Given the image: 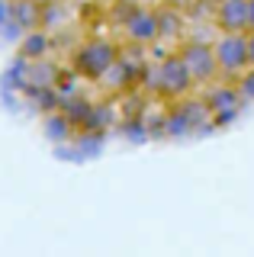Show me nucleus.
Segmentation results:
<instances>
[{
  "instance_id": "obj_1",
  "label": "nucleus",
  "mask_w": 254,
  "mask_h": 257,
  "mask_svg": "<svg viewBox=\"0 0 254 257\" xmlns=\"http://www.w3.org/2000/svg\"><path fill=\"white\" fill-rule=\"evenodd\" d=\"M145 80H148V87H152V90L171 96V100H180V96H187L196 87L193 77H190V71H187V64H184V58H180L177 52H171L168 58L158 61V68L148 71Z\"/></svg>"
},
{
  "instance_id": "obj_2",
  "label": "nucleus",
  "mask_w": 254,
  "mask_h": 257,
  "mask_svg": "<svg viewBox=\"0 0 254 257\" xmlns=\"http://www.w3.org/2000/svg\"><path fill=\"white\" fill-rule=\"evenodd\" d=\"M219 61V74L225 77H241L251 68L248 61V32H219L216 42H212Z\"/></svg>"
},
{
  "instance_id": "obj_3",
  "label": "nucleus",
  "mask_w": 254,
  "mask_h": 257,
  "mask_svg": "<svg viewBox=\"0 0 254 257\" xmlns=\"http://www.w3.org/2000/svg\"><path fill=\"white\" fill-rule=\"evenodd\" d=\"M116 61H119V48L113 42H106V39H90V42H84L74 52L77 74H84V77H90V80H103V77H106V71L113 68Z\"/></svg>"
},
{
  "instance_id": "obj_4",
  "label": "nucleus",
  "mask_w": 254,
  "mask_h": 257,
  "mask_svg": "<svg viewBox=\"0 0 254 257\" xmlns=\"http://www.w3.org/2000/svg\"><path fill=\"white\" fill-rule=\"evenodd\" d=\"M203 128H212L209 109H206L203 100H184L174 109H168V139L193 135V132H203Z\"/></svg>"
},
{
  "instance_id": "obj_5",
  "label": "nucleus",
  "mask_w": 254,
  "mask_h": 257,
  "mask_svg": "<svg viewBox=\"0 0 254 257\" xmlns=\"http://www.w3.org/2000/svg\"><path fill=\"white\" fill-rule=\"evenodd\" d=\"M180 58H184L193 84H209V80L219 77V61H216V52H212V42H196V39H187L180 45Z\"/></svg>"
},
{
  "instance_id": "obj_6",
  "label": "nucleus",
  "mask_w": 254,
  "mask_h": 257,
  "mask_svg": "<svg viewBox=\"0 0 254 257\" xmlns=\"http://www.w3.org/2000/svg\"><path fill=\"white\" fill-rule=\"evenodd\" d=\"M206 109H209V119L212 125H228L232 119H238V112H241V93H238L235 84H212L209 90L203 96Z\"/></svg>"
},
{
  "instance_id": "obj_7",
  "label": "nucleus",
  "mask_w": 254,
  "mask_h": 257,
  "mask_svg": "<svg viewBox=\"0 0 254 257\" xmlns=\"http://www.w3.org/2000/svg\"><path fill=\"white\" fill-rule=\"evenodd\" d=\"M125 39L136 45H155L158 42V10H152V7H136L132 10V16L125 20Z\"/></svg>"
},
{
  "instance_id": "obj_8",
  "label": "nucleus",
  "mask_w": 254,
  "mask_h": 257,
  "mask_svg": "<svg viewBox=\"0 0 254 257\" xmlns=\"http://www.w3.org/2000/svg\"><path fill=\"white\" fill-rule=\"evenodd\" d=\"M219 32H248V0H222L216 7Z\"/></svg>"
},
{
  "instance_id": "obj_9",
  "label": "nucleus",
  "mask_w": 254,
  "mask_h": 257,
  "mask_svg": "<svg viewBox=\"0 0 254 257\" xmlns=\"http://www.w3.org/2000/svg\"><path fill=\"white\" fill-rule=\"evenodd\" d=\"M42 13H45V7L36 4V0H13L10 4V23L26 32L42 29Z\"/></svg>"
},
{
  "instance_id": "obj_10",
  "label": "nucleus",
  "mask_w": 254,
  "mask_h": 257,
  "mask_svg": "<svg viewBox=\"0 0 254 257\" xmlns=\"http://www.w3.org/2000/svg\"><path fill=\"white\" fill-rule=\"evenodd\" d=\"M187 26V13L177 7H158V42H174V39L184 36Z\"/></svg>"
},
{
  "instance_id": "obj_11",
  "label": "nucleus",
  "mask_w": 254,
  "mask_h": 257,
  "mask_svg": "<svg viewBox=\"0 0 254 257\" xmlns=\"http://www.w3.org/2000/svg\"><path fill=\"white\" fill-rule=\"evenodd\" d=\"M139 77H145L142 74V68L136 61H129L125 55H119V61L113 64V68L106 71V77H103V84L106 87H113V90H125V87H132Z\"/></svg>"
},
{
  "instance_id": "obj_12",
  "label": "nucleus",
  "mask_w": 254,
  "mask_h": 257,
  "mask_svg": "<svg viewBox=\"0 0 254 257\" xmlns=\"http://www.w3.org/2000/svg\"><path fill=\"white\" fill-rule=\"evenodd\" d=\"M49 48H52L49 32L36 29V32H26V36H23L20 52H23V58H26V61H42L45 55H49Z\"/></svg>"
},
{
  "instance_id": "obj_13",
  "label": "nucleus",
  "mask_w": 254,
  "mask_h": 257,
  "mask_svg": "<svg viewBox=\"0 0 254 257\" xmlns=\"http://www.w3.org/2000/svg\"><path fill=\"white\" fill-rule=\"evenodd\" d=\"M68 128H71V119L65 116V112L45 119V132H49V139H58V142H61V139L68 135Z\"/></svg>"
},
{
  "instance_id": "obj_14",
  "label": "nucleus",
  "mask_w": 254,
  "mask_h": 257,
  "mask_svg": "<svg viewBox=\"0 0 254 257\" xmlns=\"http://www.w3.org/2000/svg\"><path fill=\"white\" fill-rule=\"evenodd\" d=\"M235 87H238L244 103H254V68H248L241 77H235Z\"/></svg>"
},
{
  "instance_id": "obj_15",
  "label": "nucleus",
  "mask_w": 254,
  "mask_h": 257,
  "mask_svg": "<svg viewBox=\"0 0 254 257\" xmlns=\"http://www.w3.org/2000/svg\"><path fill=\"white\" fill-rule=\"evenodd\" d=\"M164 4H168V7H177V10H187L193 0H164Z\"/></svg>"
},
{
  "instance_id": "obj_16",
  "label": "nucleus",
  "mask_w": 254,
  "mask_h": 257,
  "mask_svg": "<svg viewBox=\"0 0 254 257\" xmlns=\"http://www.w3.org/2000/svg\"><path fill=\"white\" fill-rule=\"evenodd\" d=\"M248 61H251V68H254V32H248Z\"/></svg>"
},
{
  "instance_id": "obj_17",
  "label": "nucleus",
  "mask_w": 254,
  "mask_h": 257,
  "mask_svg": "<svg viewBox=\"0 0 254 257\" xmlns=\"http://www.w3.org/2000/svg\"><path fill=\"white\" fill-rule=\"evenodd\" d=\"M248 32H254V0H248Z\"/></svg>"
},
{
  "instance_id": "obj_18",
  "label": "nucleus",
  "mask_w": 254,
  "mask_h": 257,
  "mask_svg": "<svg viewBox=\"0 0 254 257\" xmlns=\"http://www.w3.org/2000/svg\"><path fill=\"white\" fill-rule=\"evenodd\" d=\"M209 4H212V7H219V4H222V0H209Z\"/></svg>"
},
{
  "instance_id": "obj_19",
  "label": "nucleus",
  "mask_w": 254,
  "mask_h": 257,
  "mask_svg": "<svg viewBox=\"0 0 254 257\" xmlns=\"http://www.w3.org/2000/svg\"><path fill=\"white\" fill-rule=\"evenodd\" d=\"M132 4H139V0H132Z\"/></svg>"
}]
</instances>
